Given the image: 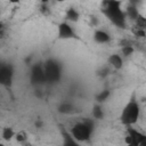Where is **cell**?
<instances>
[{
  "label": "cell",
  "instance_id": "11",
  "mask_svg": "<svg viewBox=\"0 0 146 146\" xmlns=\"http://www.w3.org/2000/svg\"><path fill=\"white\" fill-rule=\"evenodd\" d=\"M124 14H125V17H127V18H129L130 21H133V22H135V21L137 19V17L139 16L140 13H139L137 6H135V5H130V3H129V6L127 7Z\"/></svg>",
  "mask_w": 146,
  "mask_h": 146
},
{
  "label": "cell",
  "instance_id": "22",
  "mask_svg": "<svg viewBox=\"0 0 146 146\" xmlns=\"http://www.w3.org/2000/svg\"><path fill=\"white\" fill-rule=\"evenodd\" d=\"M128 1H129L130 5H135V6H138L143 2V0H128Z\"/></svg>",
  "mask_w": 146,
  "mask_h": 146
},
{
  "label": "cell",
  "instance_id": "6",
  "mask_svg": "<svg viewBox=\"0 0 146 146\" xmlns=\"http://www.w3.org/2000/svg\"><path fill=\"white\" fill-rule=\"evenodd\" d=\"M14 80V66L0 59V84L7 89H10Z\"/></svg>",
  "mask_w": 146,
  "mask_h": 146
},
{
  "label": "cell",
  "instance_id": "16",
  "mask_svg": "<svg viewBox=\"0 0 146 146\" xmlns=\"http://www.w3.org/2000/svg\"><path fill=\"white\" fill-rule=\"evenodd\" d=\"M15 131L11 129V128H9V127H5L3 129H2V131H1V137L5 139V140H10V139H13L14 137H15Z\"/></svg>",
  "mask_w": 146,
  "mask_h": 146
},
{
  "label": "cell",
  "instance_id": "4",
  "mask_svg": "<svg viewBox=\"0 0 146 146\" xmlns=\"http://www.w3.org/2000/svg\"><path fill=\"white\" fill-rule=\"evenodd\" d=\"M43 71L47 83H57L62 78V65L55 58H48L43 63Z\"/></svg>",
  "mask_w": 146,
  "mask_h": 146
},
{
  "label": "cell",
  "instance_id": "3",
  "mask_svg": "<svg viewBox=\"0 0 146 146\" xmlns=\"http://www.w3.org/2000/svg\"><path fill=\"white\" fill-rule=\"evenodd\" d=\"M95 130V122L92 119H83L80 122H76L70 130L72 137L78 141V143H82V141H88L91 136L92 132Z\"/></svg>",
  "mask_w": 146,
  "mask_h": 146
},
{
  "label": "cell",
  "instance_id": "14",
  "mask_svg": "<svg viewBox=\"0 0 146 146\" xmlns=\"http://www.w3.org/2000/svg\"><path fill=\"white\" fill-rule=\"evenodd\" d=\"M91 114H92V117L96 119V120H102V119H104V115H105L104 114V110H103V107H102L100 104L94 105L92 111H91Z\"/></svg>",
  "mask_w": 146,
  "mask_h": 146
},
{
  "label": "cell",
  "instance_id": "7",
  "mask_svg": "<svg viewBox=\"0 0 146 146\" xmlns=\"http://www.w3.org/2000/svg\"><path fill=\"white\" fill-rule=\"evenodd\" d=\"M57 29H58V39H60V40H71V39L80 40L78 33L75 32V30L71 26V24L68 22L64 21V22L59 23Z\"/></svg>",
  "mask_w": 146,
  "mask_h": 146
},
{
  "label": "cell",
  "instance_id": "25",
  "mask_svg": "<svg viewBox=\"0 0 146 146\" xmlns=\"http://www.w3.org/2000/svg\"><path fill=\"white\" fill-rule=\"evenodd\" d=\"M49 1H50V0H40V2H41V3H48Z\"/></svg>",
  "mask_w": 146,
  "mask_h": 146
},
{
  "label": "cell",
  "instance_id": "2",
  "mask_svg": "<svg viewBox=\"0 0 146 146\" xmlns=\"http://www.w3.org/2000/svg\"><path fill=\"white\" fill-rule=\"evenodd\" d=\"M139 116H140V105L138 103L136 92H132L130 99L122 108V112L119 119L121 123L127 127V125H133L135 123H137V121L139 120Z\"/></svg>",
  "mask_w": 146,
  "mask_h": 146
},
{
  "label": "cell",
  "instance_id": "13",
  "mask_svg": "<svg viewBox=\"0 0 146 146\" xmlns=\"http://www.w3.org/2000/svg\"><path fill=\"white\" fill-rule=\"evenodd\" d=\"M62 136H63V144L66 146H78L79 143L72 137L71 132H67L65 130H62Z\"/></svg>",
  "mask_w": 146,
  "mask_h": 146
},
{
  "label": "cell",
  "instance_id": "24",
  "mask_svg": "<svg viewBox=\"0 0 146 146\" xmlns=\"http://www.w3.org/2000/svg\"><path fill=\"white\" fill-rule=\"evenodd\" d=\"M10 3H14V5H16V3H19L21 2V0H8Z\"/></svg>",
  "mask_w": 146,
  "mask_h": 146
},
{
  "label": "cell",
  "instance_id": "5",
  "mask_svg": "<svg viewBox=\"0 0 146 146\" xmlns=\"http://www.w3.org/2000/svg\"><path fill=\"white\" fill-rule=\"evenodd\" d=\"M127 136L124 137L125 144L130 146H145L146 145V135L141 131L132 128V125H127Z\"/></svg>",
  "mask_w": 146,
  "mask_h": 146
},
{
  "label": "cell",
  "instance_id": "20",
  "mask_svg": "<svg viewBox=\"0 0 146 146\" xmlns=\"http://www.w3.org/2000/svg\"><path fill=\"white\" fill-rule=\"evenodd\" d=\"M26 138H27V136H26V133L23 132V131H19V132H17V133H15V139H16L18 143H24V141L26 140Z\"/></svg>",
  "mask_w": 146,
  "mask_h": 146
},
{
  "label": "cell",
  "instance_id": "26",
  "mask_svg": "<svg viewBox=\"0 0 146 146\" xmlns=\"http://www.w3.org/2000/svg\"><path fill=\"white\" fill-rule=\"evenodd\" d=\"M56 2H64V1H66V0H55Z\"/></svg>",
  "mask_w": 146,
  "mask_h": 146
},
{
  "label": "cell",
  "instance_id": "19",
  "mask_svg": "<svg viewBox=\"0 0 146 146\" xmlns=\"http://www.w3.org/2000/svg\"><path fill=\"white\" fill-rule=\"evenodd\" d=\"M133 47L130 44V43H125V44H123L122 46V54L124 55V56H130L132 52H133Z\"/></svg>",
  "mask_w": 146,
  "mask_h": 146
},
{
  "label": "cell",
  "instance_id": "1",
  "mask_svg": "<svg viewBox=\"0 0 146 146\" xmlns=\"http://www.w3.org/2000/svg\"><path fill=\"white\" fill-rule=\"evenodd\" d=\"M122 2L120 0H103L100 6L102 14L116 27H127V17L124 10L121 8Z\"/></svg>",
  "mask_w": 146,
  "mask_h": 146
},
{
  "label": "cell",
  "instance_id": "12",
  "mask_svg": "<svg viewBox=\"0 0 146 146\" xmlns=\"http://www.w3.org/2000/svg\"><path fill=\"white\" fill-rule=\"evenodd\" d=\"M65 18H66V21H68V22L75 23V22L79 21L80 14H79V11H78L75 8L70 7V8H67L66 11H65Z\"/></svg>",
  "mask_w": 146,
  "mask_h": 146
},
{
  "label": "cell",
  "instance_id": "18",
  "mask_svg": "<svg viewBox=\"0 0 146 146\" xmlns=\"http://www.w3.org/2000/svg\"><path fill=\"white\" fill-rule=\"evenodd\" d=\"M135 22H136V27H139V29L145 30V27H146V18L144 17V15L139 14V16L137 17V19Z\"/></svg>",
  "mask_w": 146,
  "mask_h": 146
},
{
  "label": "cell",
  "instance_id": "10",
  "mask_svg": "<svg viewBox=\"0 0 146 146\" xmlns=\"http://www.w3.org/2000/svg\"><path fill=\"white\" fill-rule=\"evenodd\" d=\"M107 62H108V64H110L112 67H114L115 70H121L122 66H123V59H122V57H121L120 55H117V54H112V55L108 57Z\"/></svg>",
  "mask_w": 146,
  "mask_h": 146
},
{
  "label": "cell",
  "instance_id": "15",
  "mask_svg": "<svg viewBox=\"0 0 146 146\" xmlns=\"http://www.w3.org/2000/svg\"><path fill=\"white\" fill-rule=\"evenodd\" d=\"M74 111V105L71 104V103H62L59 106H58V112L59 113H64V114H67V113H71Z\"/></svg>",
  "mask_w": 146,
  "mask_h": 146
},
{
  "label": "cell",
  "instance_id": "17",
  "mask_svg": "<svg viewBox=\"0 0 146 146\" xmlns=\"http://www.w3.org/2000/svg\"><path fill=\"white\" fill-rule=\"evenodd\" d=\"M111 96V92H110V90H103V91H100L97 96H96V100L98 102V103H104V102H106L107 100V98Z\"/></svg>",
  "mask_w": 146,
  "mask_h": 146
},
{
  "label": "cell",
  "instance_id": "23",
  "mask_svg": "<svg viewBox=\"0 0 146 146\" xmlns=\"http://www.w3.org/2000/svg\"><path fill=\"white\" fill-rule=\"evenodd\" d=\"M3 29H5V26H3V23L0 21V35L2 34V32H3Z\"/></svg>",
  "mask_w": 146,
  "mask_h": 146
},
{
  "label": "cell",
  "instance_id": "8",
  "mask_svg": "<svg viewBox=\"0 0 146 146\" xmlns=\"http://www.w3.org/2000/svg\"><path fill=\"white\" fill-rule=\"evenodd\" d=\"M31 83L34 86H41L46 83V78H44V71H43V64L38 63L32 66L31 68V75H30Z\"/></svg>",
  "mask_w": 146,
  "mask_h": 146
},
{
  "label": "cell",
  "instance_id": "9",
  "mask_svg": "<svg viewBox=\"0 0 146 146\" xmlns=\"http://www.w3.org/2000/svg\"><path fill=\"white\" fill-rule=\"evenodd\" d=\"M94 40L97 43H107L111 41V34L108 32H106L105 30L98 29L94 32Z\"/></svg>",
  "mask_w": 146,
  "mask_h": 146
},
{
  "label": "cell",
  "instance_id": "21",
  "mask_svg": "<svg viewBox=\"0 0 146 146\" xmlns=\"http://www.w3.org/2000/svg\"><path fill=\"white\" fill-rule=\"evenodd\" d=\"M40 11H41L43 15H49V14H50V10H49V7L47 6V3H41V6H40Z\"/></svg>",
  "mask_w": 146,
  "mask_h": 146
}]
</instances>
